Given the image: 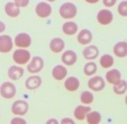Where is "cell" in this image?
Here are the masks:
<instances>
[{
    "label": "cell",
    "mask_w": 127,
    "mask_h": 124,
    "mask_svg": "<svg viewBox=\"0 0 127 124\" xmlns=\"http://www.w3.org/2000/svg\"><path fill=\"white\" fill-rule=\"evenodd\" d=\"M116 0H103V3L107 7H111L116 3Z\"/></svg>",
    "instance_id": "cell-32"
},
{
    "label": "cell",
    "mask_w": 127,
    "mask_h": 124,
    "mask_svg": "<svg viewBox=\"0 0 127 124\" xmlns=\"http://www.w3.org/2000/svg\"><path fill=\"white\" fill-rule=\"evenodd\" d=\"M11 123L15 124H26V122L24 120L20 118H15L12 120Z\"/></svg>",
    "instance_id": "cell-31"
},
{
    "label": "cell",
    "mask_w": 127,
    "mask_h": 124,
    "mask_svg": "<svg viewBox=\"0 0 127 124\" xmlns=\"http://www.w3.org/2000/svg\"><path fill=\"white\" fill-rule=\"evenodd\" d=\"M84 57L88 60L95 59L98 56L99 51L95 46L92 45L86 47L83 51Z\"/></svg>",
    "instance_id": "cell-12"
},
{
    "label": "cell",
    "mask_w": 127,
    "mask_h": 124,
    "mask_svg": "<svg viewBox=\"0 0 127 124\" xmlns=\"http://www.w3.org/2000/svg\"><path fill=\"white\" fill-rule=\"evenodd\" d=\"M47 0L50 1V2H53V1H55V0Z\"/></svg>",
    "instance_id": "cell-36"
},
{
    "label": "cell",
    "mask_w": 127,
    "mask_h": 124,
    "mask_svg": "<svg viewBox=\"0 0 127 124\" xmlns=\"http://www.w3.org/2000/svg\"><path fill=\"white\" fill-rule=\"evenodd\" d=\"M96 69L97 67L95 64L93 62H90L85 65L84 68V72L87 75H92L96 72Z\"/></svg>",
    "instance_id": "cell-27"
},
{
    "label": "cell",
    "mask_w": 127,
    "mask_h": 124,
    "mask_svg": "<svg viewBox=\"0 0 127 124\" xmlns=\"http://www.w3.org/2000/svg\"><path fill=\"white\" fill-rule=\"evenodd\" d=\"M113 14L108 10H102L99 12L97 15L98 21L102 25L109 24L113 20Z\"/></svg>",
    "instance_id": "cell-9"
},
{
    "label": "cell",
    "mask_w": 127,
    "mask_h": 124,
    "mask_svg": "<svg viewBox=\"0 0 127 124\" xmlns=\"http://www.w3.org/2000/svg\"><path fill=\"white\" fill-rule=\"evenodd\" d=\"M31 43L30 36L26 33H21L15 38V44L19 47H28L30 46Z\"/></svg>",
    "instance_id": "cell-8"
},
{
    "label": "cell",
    "mask_w": 127,
    "mask_h": 124,
    "mask_svg": "<svg viewBox=\"0 0 127 124\" xmlns=\"http://www.w3.org/2000/svg\"><path fill=\"white\" fill-rule=\"evenodd\" d=\"M52 11L50 5L45 2H41L38 4L36 8L37 14L41 18H45L50 15Z\"/></svg>",
    "instance_id": "cell-10"
},
{
    "label": "cell",
    "mask_w": 127,
    "mask_h": 124,
    "mask_svg": "<svg viewBox=\"0 0 127 124\" xmlns=\"http://www.w3.org/2000/svg\"><path fill=\"white\" fill-rule=\"evenodd\" d=\"M118 11L119 13L122 16H127V7L126 1H123L120 4L118 8Z\"/></svg>",
    "instance_id": "cell-29"
},
{
    "label": "cell",
    "mask_w": 127,
    "mask_h": 124,
    "mask_svg": "<svg viewBox=\"0 0 127 124\" xmlns=\"http://www.w3.org/2000/svg\"><path fill=\"white\" fill-rule=\"evenodd\" d=\"M15 4L18 7H25L27 5L29 0H14Z\"/></svg>",
    "instance_id": "cell-30"
},
{
    "label": "cell",
    "mask_w": 127,
    "mask_h": 124,
    "mask_svg": "<svg viewBox=\"0 0 127 124\" xmlns=\"http://www.w3.org/2000/svg\"><path fill=\"white\" fill-rule=\"evenodd\" d=\"M30 54L27 50L23 49L17 50L13 55V59L15 62L20 64L26 63L29 60Z\"/></svg>",
    "instance_id": "cell-3"
},
{
    "label": "cell",
    "mask_w": 127,
    "mask_h": 124,
    "mask_svg": "<svg viewBox=\"0 0 127 124\" xmlns=\"http://www.w3.org/2000/svg\"><path fill=\"white\" fill-rule=\"evenodd\" d=\"M43 66V62L41 58L34 57L31 63L28 65L27 69L29 72L32 73L40 72Z\"/></svg>",
    "instance_id": "cell-6"
},
{
    "label": "cell",
    "mask_w": 127,
    "mask_h": 124,
    "mask_svg": "<svg viewBox=\"0 0 127 124\" xmlns=\"http://www.w3.org/2000/svg\"><path fill=\"white\" fill-rule=\"evenodd\" d=\"M13 47L11 38L8 35L0 36V52L7 53L9 52Z\"/></svg>",
    "instance_id": "cell-7"
},
{
    "label": "cell",
    "mask_w": 127,
    "mask_h": 124,
    "mask_svg": "<svg viewBox=\"0 0 127 124\" xmlns=\"http://www.w3.org/2000/svg\"><path fill=\"white\" fill-rule=\"evenodd\" d=\"M6 13L10 17H17L20 13V9L15 3L12 2L8 3L5 6Z\"/></svg>",
    "instance_id": "cell-22"
},
{
    "label": "cell",
    "mask_w": 127,
    "mask_h": 124,
    "mask_svg": "<svg viewBox=\"0 0 127 124\" xmlns=\"http://www.w3.org/2000/svg\"><path fill=\"white\" fill-rule=\"evenodd\" d=\"M5 26L4 24L2 22H0V32H2L5 30Z\"/></svg>",
    "instance_id": "cell-34"
},
{
    "label": "cell",
    "mask_w": 127,
    "mask_h": 124,
    "mask_svg": "<svg viewBox=\"0 0 127 124\" xmlns=\"http://www.w3.org/2000/svg\"><path fill=\"white\" fill-rule=\"evenodd\" d=\"M92 36L91 32L87 30H82L78 35L79 42L82 44L89 43L92 40Z\"/></svg>",
    "instance_id": "cell-20"
},
{
    "label": "cell",
    "mask_w": 127,
    "mask_h": 124,
    "mask_svg": "<svg viewBox=\"0 0 127 124\" xmlns=\"http://www.w3.org/2000/svg\"><path fill=\"white\" fill-rule=\"evenodd\" d=\"M101 119V115L97 111H93L87 115V120L89 124H98Z\"/></svg>",
    "instance_id": "cell-24"
},
{
    "label": "cell",
    "mask_w": 127,
    "mask_h": 124,
    "mask_svg": "<svg viewBox=\"0 0 127 124\" xmlns=\"http://www.w3.org/2000/svg\"><path fill=\"white\" fill-rule=\"evenodd\" d=\"M121 74L119 70L113 69L107 72L106 78L107 81L110 84H115L120 80Z\"/></svg>",
    "instance_id": "cell-17"
},
{
    "label": "cell",
    "mask_w": 127,
    "mask_h": 124,
    "mask_svg": "<svg viewBox=\"0 0 127 124\" xmlns=\"http://www.w3.org/2000/svg\"><path fill=\"white\" fill-rule=\"evenodd\" d=\"M88 2L90 3H95L98 2L99 0H85Z\"/></svg>",
    "instance_id": "cell-35"
},
{
    "label": "cell",
    "mask_w": 127,
    "mask_h": 124,
    "mask_svg": "<svg viewBox=\"0 0 127 124\" xmlns=\"http://www.w3.org/2000/svg\"><path fill=\"white\" fill-rule=\"evenodd\" d=\"M61 124H75L74 122L71 119L64 118L61 121Z\"/></svg>",
    "instance_id": "cell-33"
},
{
    "label": "cell",
    "mask_w": 127,
    "mask_h": 124,
    "mask_svg": "<svg viewBox=\"0 0 127 124\" xmlns=\"http://www.w3.org/2000/svg\"><path fill=\"white\" fill-rule=\"evenodd\" d=\"M29 108L28 103L25 101L19 100L14 102L12 110L14 114L22 116L27 112Z\"/></svg>",
    "instance_id": "cell-4"
},
{
    "label": "cell",
    "mask_w": 127,
    "mask_h": 124,
    "mask_svg": "<svg viewBox=\"0 0 127 124\" xmlns=\"http://www.w3.org/2000/svg\"><path fill=\"white\" fill-rule=\"evenodd\" d=\"M65 88L69 91L76 90L79 86V82L76 78L71 77L66 79L64 83Z\"/></svg>",
    "instance_id": "cell-21"
},
{
    "label": "cell",
    "mask_w": 127,
    "mask_h": 124,
    "mask_svg": "<svg viewBox=\"0 0 127 124\" xmlns=\"http://www.w3.org/2000/svg\"><path fill=\"white\" fill-rule=\"evenodd\" d=\"M64 43L62 39L58 38L52 40L50 43V48L53 52L59 53L64 48Z\"/></svg>",
    "instance_id": "cell-16"
},
{
    "label": "cell",
    "mask_w": 127,
    "mask_h": 124,
    "mask_svg": "<svg viewBox=\"0 0 127 124\" xmlns=\"http://www.w3.org/2000/svg\"><path fill=\"white\" fill-rule=\"evenodd\" d=\"M113 59L110 55H105L101 58L100 63L102 67L108 68L112 66L113 64Z\"/></svg>",
    "instance_id": "cell-26"
},
{
    "label": "cell",
    "mask_w": 127,
    "mask_h": 124,
    "mask_svg": "<svg viewBox=\"0 0 127 124\" xmlns=\"http://www.w3.org/2000/svg\"><path fill=\"white\" fill-rule=\"evenodd\" d=\"M77 59L76 55L73 51L68 50L62 55V60L66 65L70 66L75 63Z\"/></svg>",
    "instance_id": "cell-11"
},
{
    "label": "cell",
    "mask_w": 127,
    "mask_h": 124,
    "mask_svg": "<svg viewBox=\"0 0 127 124\" xmlns=\"http://www.w3.org/2000/svg\"><path fill=\"white\" fill-rule=\"evenodd\" d=\"M41 83V79L40 77L38 76H32L27 80L26 86L29 90H34L40 87Z\"/></svg>",
    "instance_id": "cell-18"
},
{
    "label": "cell",
    "mask_w": 127,
    "mask_h": 124,
    "mask_svg": "<svg viewBox=\"0 0 127 124\" xmlns=\"http://www.w3.org/2000/svg\"><path fill=\"white\" fill-rule=\"evenodd\" d=\"M91 110L90 107L79 105L76 108L74 111L75 117L79 120H82L85 118V115Z\"/></svg>",
    "instance_id": "cell-19"
},
{
    "label": "cell",
    "mask_w": 127,
    "mask_h": 124,
    "mask_svg": "<svg viewBox=\"0 0 127 124\" xmlns=\"http://www.w3.org/2000/svg\"><path fill=\"white\" fill-rule=\"evenodd\" d=\"M114 52L115 55L119 57H125L127 55V43L125 41L117 43L114 46Z\"/></svg>",
    "instance_id": "cell-13"
},
{
    "label": "cell",
    "mask_w": 127,
    "mask_h": 124,
    "mask_svg": "<svg viewBox=\"0 0 127 124\" xmlns=\"http://www.w3.org/2000/svg\"><path fill=\"white\" fill-rule=\"evenodd\" d=\"M78 27L75 23L72 22H67L63 26V31L67 35H73L77 31Z\"/></svg>",
    "instance_id": "cell-23"
},
{
    "label": "cell",
    "mask_w": 127,
    "mask_h": 124,
    "mask_svg": "<svg viewBox=\"0 0 127 124\" xmlns=\"http://www.w3.org/2000/svg\"><path fill=\"white\" fill-rule=\"evenodd\" d=\"M76 13L77 9L75 6L70 3L63 4L60 8V15L62 17L66 19L74 17Z\"/></svg>",
    "instance_id": "cell-1"
},
{
    "label": "cell",
    "mask_w": 127,
    "mask_h": 124,
    "mask_svg": "<svg viewBox=\"0 0 127 124\" xmlns=\"http://www.w3.org/2000/svg\"><path fill=\"white\" fill-rule=\"evenodd\" d=\"M127 88L126 82L124 80H120L114 84L113 89L114 92L117 94H123L125 93Z\"/></svg>",
    "instance_id": "cell-25"
},
{
    "label": "cell",
    "mask_w": 127,
    "mask_h": 124,
    "mask_svg": "<svg viewBox=\"0 0 127 124\" xmlns=\"http://www.w3.org/2000/svg\"><path fill=\"white\" fill-rule=\"evenodd\" d=\"M88 85L91 90L98 91L102 90L104 88L105 83L102 77L96 76L89 80Z\"/></svg>",
    "instance_id": "cell-5"
},
{
    "label": "cell",
    "mask_w": 127,
    "mask_h": 124,
    "mask_svg": "<svg viewBox=\"0 0 127 124\" xmlns=\"http://www.w3.org/2000/svg\"><path fill=\"white\" fill-rule=\"evenodd\" d=\"M24 73V70L23 68L14 66L9 70L8 76L12 80H17L23 76Z\"/></svg>",
    "instance_id": "cell-15"
},
{
    "label": "cell",
    "mask_w": 127,
    "mask_h": 124,
    "mask_svg": "<svg viewBox=\"0 0 127 124\" xmlns=\"http://www.w3.org/2000/svg\"><path fill=\"white\" fill-rule=\"evenodd\" d=\"M0 92L2 96L6 99L11 98L16 93V88L14 84L11 82L3 83L0 89Z\"/></svg>",
    "instance_id": "cell-2"
},
{
    "label": "cell",
    "mask_w": 127,
    "mask_h": 124,
    "mask_svg": "<svg viewBox=\"0 0 127 124\" xmlns=\"http://www.w3.org/2000/svg\"><path fill=\"white\" fill-rule=\"evenodd\" d=\"M67 74V70L65 67L61 65H58L54 67L52 71L53 77L56 80L64 79Z\"/></svg>",
    "instance_id": "cell-14"
},
{
    "label": "cell",
    "mask_w": 127,
    "mask_h": 124,
    "mask_svg": "<svg viewBox=\"0 0 127 124\" xmlns=\"http://www.w3.org/2000/svg\"><path fill=\"white\" fill-rule=\"evenodd\" d=\"M93 95L90 92L86 91L83 92L81 95L82 102L84 104H90L93 100Z\"/></svg>",
    "instance_id": "cell-28"
}]
</instances>
